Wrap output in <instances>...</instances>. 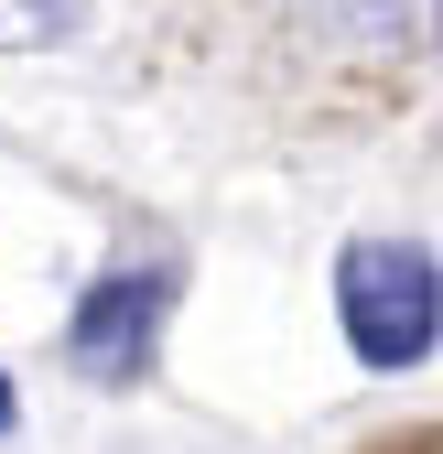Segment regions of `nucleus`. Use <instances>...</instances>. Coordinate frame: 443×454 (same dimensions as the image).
Wrapping results in <instances>:
<instances>
[{
    "label": "nucleus",
    "instance_id": "20e7f679",
    "mask_svg": "<svg viewBox=\"0 0 443 454\" xmlns=\"http://www.w3.org/2000/svg\"><path fill=\"white\" fill-rule=\"evenodd\" d=\"M87 22V0H0V54H43Z\"/></svg>",
    "mask_w": 443,
    "mask_h": 454
},
{
    "label": "nucleus",
    "instance_id": "f03ea898",
    "mask_svg": "<svg viewBox=\"0 0 443 454\" xmlns=\"http://www.w3.org/2000/svg\"><path fill=\"white\" fill-rule=\"evenodd\" d=\"M174 293H184L174 260L97 270L87 303L66 314V357H76V379H97V389H141L152 357H162V325H174Z\"/></svg>",
    "mask_w": 443,
    "mask_h": 454
},
{
    "label": "nucleus",
    "instance_id": "f257e3e1",
    "mask_svg": "<svg viewBox=\"0 0 443 454\" xmlns=\"http://www.w3.org/2000/svg\"><path fill=\"white\" fill-rule=\"evenodd\" d=\"M336 335L378 379L422 368L443 347V260L422 239H346V260H336Z\"/></svg>",
    "mask_w": 443,
    "mask_h": 454
},
{
    "label": "nucleus",
    "instance_id": "7ed1b4c3",
    "mask_svg": "<svg viewBox=\"0 0 443 454\" xmlns=\"http://www.w3.org/2000/svg\"><path fill=\"white\" fill-rule=\"evenodd\" d=\"M282 12H303L314 33H336V43H411V33H443V0H282Z\"/></svg>",
    "mask_w": 443,
    "mask_h": 454
},
{
    "label": "nucleus",
    "instance_id": "39448f33",
    "mask_svg": "<svg viewBox=\"0 0 443 454\" xmlns=\"http://www.w3.org/2000/svg\"><path fill=\"white\" fill-rule=\"evenodd\" d=\"M22 422V389H12V368H0V433H12Z\"/></svg>",
    "mask_w": 443,
    "mask_h": 454
}]
</instances>
